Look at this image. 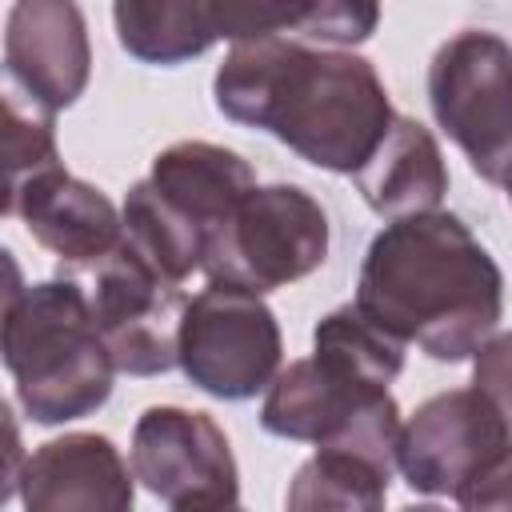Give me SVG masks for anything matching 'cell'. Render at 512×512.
Masks as SVG:
<instances>
[{
	"mask_svg": "<svg viewBox=\"0 0 512 512\" xmlns=\"http://www.w3.org/2000/svg\"><path fill=\"white\" fill-rule=\"evenodd\" d=\"M212 100L224 120L260 128L336 176H356L396 120L372 60L288 36L232 44L212 76Z\"/></svg>",
	"mask_w": 512,
	"mask_h": 512,
	"instance_id": "obj_1",
	"label": "cell"
},
{
	"mask_svg": "<svg viewBox=\"0 0 512 512\" xmlns=\"http://www.w3.org/2000/svg\"><path fill=\"white\" fill-rule=\"evenodd\" d=\"M356 304L428 360H468L504 316V276L456 212L388 220L356 276Z\"/></svg>",
	"mask_w": 512,
	"mask_h": 512,
	"instance_id": "obj_2",
	"label": "cell"
},
{
	"mask_svg": "<svg viewBox=\"0 0 512 512\" xmlns=\"http://www.w3.org/2000/svg\"><path fill=\"white\" fill-rule=\"evenodd\" d=\"M4 264L12 272L4 288V368L20 408L44 428L92 416L108 404L120 368L96 328L88 284L60 272L24 288L12 252H4Z\"/></svg>",
	"mask_w": 512,
	"mask_h": 512,
	"instance_id": "obj_3",
	"label": "cell"
},
{
	"mask_svg": "<svg viewBox=\"0 0 512 512\" xmlns=\"http://www.w3.org/2000/svg\"><path fill=\"white\" fill-rule=\"evenodd\" d=\"M256 188L252 164L212 140H176L152 156V172L124 196V240L168 280L184 284L212 232Z\"/></svg>",
	"mask_w": 512,
	"mask_h": 512,
	"instance_id": "obj_4",
	"label": "cell"
},
{
	"mask_svg": "<svg viewBox=\"0 0 512 512\" xmlns=\"http://www.w3.org/2000/svg\"><path fill=\"white\" fill-rule=\"evenodd\" d=\"M260 424L280 440L348 448L384 468H396V444L404 428L388 384L364 380L316 352L276 372L260 404Z\"/></svg>",
	"mask_w": 512,
	"mask_h": 512,
	"instance_id": "obj_5",
	"label": "cell"
},
{
	"mask_svg": "<svg viewBox=\"0 0 512 512\" xmlns=\"http://www.w3.org/2000/svg\"><path fill=\"white\" fill-rule=\"evenodd\" d=\"M328 244V212L308 188L256 184L212 232L200 272L264 296L312 276L328 260Z\"/></svg>",
	"mask_w": 512,
	"mask_h": 512,
	"instance_id": "obj_6",
	"label": "cell"
},
{
	"mask_svg": "<svg viewBox=\"0 0 512 512\" xmlns=\"http://www.w3.org/2000/svg\"><path fill=\"white\" fill-rule=\"evenodd\" d=\"M428 108L472 172L496 184L512 160V44L488 28L448 36L428 64Z\"/></svg>",
	"mask_w": 512,
	"mask_h": 512,
	"instance_id": "obj_7",
	"label": "cell"
},
{
	"mask_svg": "<svg viewBox=\"0 0 512 512\" xmlns=\"http://www.w3.org/2000/svg\"><path fill=\"white\" fill-rule=\"evenodd\" d=\"M284 360L276 312L260 292L208 280L180 320V372L192 388L216 400H252L264 392Z\"/></svg>",
	"mask_w": 512,
	"mask_h": 512,
	"instance_id": "obj_8",
	"label": "cell"
},
{
	"mask_svg": "<svg viewBox=\"0 0 512 512\" xmlns=\"http://www.w3.org/2000/svg\"><path fill=\"white\" fill-rule=\"evenodd\" d=\"M88 300L120 372L160 376L180 364V320L188 300L180 284L152 268L128 240L88 272Z\"/></svg>",
	"mask_w": 512,
	"mask_h": 512,
	"instance_id": "obj_9",
	"label": "cell"
},
{
	"mask_svg": "<svg viewBox=\"0 0 512 512\" xmlns=\"http://www.w3.org/2000/svg\"><path fill=\"white\" fill-rule=\"evenodd\" d=\"M132 472L168 508L240 504V468L224 428L196 408L152 404L132 424Z\"/></svg>",
	"mask_w": 512,
	"mask_h": 512,
	"instance_id": "obj_10",
	"label": "cell"
},
{
	"mask_svg": "<svg viewBox=\"0 0 512 512\" xmlns=\"http://www.w3.org/2000/svg\"><path fill=\"white\" fill-rule=\"evenodd\" d=\"M512 448L504 416L480 388L428 396L400 428L396 468L416 496H456Z\"/></svg>",
	"mask_w": 512,
	"mask_h": 512,
	"instance_id": "obj_11",
	"label": "cell"
},
{
	"mask_svg": "<svg viewBox=\"0 0 512 512\" xmlns=\"http://www.w3.org/2000/svg\"><path fill=\"white\" fill-rule=\"evenodd\" d=\"M4 72L28 104L52 116L72 108L92 76L84 8L76 0H16L4 24Z\"/></svg>",
	"mask_w": 512,
	"mask_h": 512,
	"instance_id": "obj_12",
	"label": "cell"
},
{
	"mask_svg": "<svg viewBox=\"0 0 512 512\" xmlns=\"http://www.w3.org/2000/svg\"><path fill=\"white\" fill-rule=\"evenodd\" d=\"M4 216H16L32 240L60 260L64 276H88L124 240V212L64 164L8 188Z\"/></svg>",
	"mask_w": 512,
	"mask_h": 512,
	"instance_id": "obj_13",
	"label": "cell"
},
{
	"mask_svg": "<svg viewBox=\"0 0 512 512\" xmlns=\"http://www.w3.org/2000/svg\"><path fill=\"white\" fill-rule=\"evenodd\" d=\"M136 472L100 432H64L44 440L20 468V500L28 512H128Z\"/></svg>",
	"mask_w": 512,
	"mask_h": 512,
	"instance_id": "obj_14",
	"label": "cell"
},
{
	"mask_svg": "<svg viewBox=\"0 0 512 512\" xmlns=\"http://www.w3.org/2000/svg\"><path fill=\"white\" fill-rule=\"evenodd\" d=\"M352 180L376 216L400 220L412 212L440 208V200L448 192V164H444L436 136L420 120L396 112L388 136L380 140L372 160Z\"/></svg>",
	"mask_w": 512,
	"mask_h": 512,
	"instance_id": "obj_15",
	"label": "cell"
},
{
	"mask_svg": "<svg viewBox=\"0 0 512 512\" xmlns=\"http://www.w3.org/2000/svg\"><path fill=\"white\" fill-rule=\"evenodd\" d=\"M120 48L156 68L204 56L220 40L216 0H112Z\"/></svg>",
	"mask_w": 512,
	"mask_h": 512,
	"instance_id": "obj_16",
	"label": "cell"
},
{
	"mask_svg": "<svg viewBox=\"0 0 512 512\" xmlns=\"http://www.w3.org/2000/svg\"><path fill=\"white\" fill-rule=\"evenodd\" d=\"M388 484H392V468L348 448H316V456H308L296 468L284 504L296 512H316V508L376 512L388 500Z\"/></svg>",
	"mask_w": 512,
	"mask_h": 512,
	"instance_id": "obj_17",
	"label": "cell"
},
{
	"mask_svg": "<svg viewBox=\"0 0 512 512\" xmlns=\"http://www.w3.org/2000/svg\"><path fill=\"white\" fill-rule=\"evenodd\" d=\"M312 352L376 384H392L404 372V340L384 332L356 300L332 308L312 328Z\"/></svg>",
	"mask_w": 512,
	"mask_h": 512,
	"instance_id": "obj_18",
	"label": "cell"
},
{
	"mask_svg": "<svg viewBox=\"0 0 512 512\" xmlns=\"http://www.w3.org/2000/svg\"><path fill=\"white\" fill-rule=\"evenodd\" d=\"M56 164H60V152H56L52 112L28 104L20 92H8L4 100V192Z\"/></svg>",
	"mask_w": 512,
	"mask_h": 512,
	"instance_id": "obj_19",
	"label": "cell"
},
{
	"mask_svg": "<svg viewBox=\"0 0 512 512\" xmlns=\"http://www.w3.org/2000/svg\"><path fill=\"white\" fill-rule=\"evenodd\" d=\"M312 0H216V20H220V40L248 44L264 36H284L304 28Z\"/></svg>",
	"mask_w": 512,
	"mask_h": 512,
	"instance_id": "obj_20",
	"label": "cell"
},
{
	"mask_svg": "<svg viewBox=\"0 0 512 512\" xmlns=\"http://www.w3.org/2000/svg\"><path fill=\"white\" fill-rule=\"evenodd\" d=\"M376 28H380V0H312L300 36L328 48H352L372 40Z\"/></svg>",
	"mask_w": 512,
	"mask_h": 512,
	"instance_id": "obj_21",
	"label": "cell"
},
{
	"mask_svg": "<svg viewBox=\"0 0 512 512\" xmlns=\"http://www.w3.org/2000/svg\"><path fill=\"white\" fill-rule=\"evenodd\" d=\"M472 388H480L512 432V332H492L472 352Z\"/></svg>",
	"mask_w": 512,
	"mask_h": 512,
	"instance_id": "obj_22",
	"label": "cell"
},
{
	"mask_svg": "<svg viewBox=\"0 0 512 512\" xmlns=\"http://www.w3.org/2000/svg\"><path fill=\"white\" fill-rule=\"evenodd\" d=\"M452 500L460 508H468V512H480V508H512V448L500 460H492L476 480H468Z\"/></svg>",
	"mask_w": 512,
	"mask_h": 512,
	"instance_id": "obj_23",
	"label": "cell"
},
{
	"mask_svg": "<svg viewBox=\"0 0 512 512\" xmlns=\"http://www.w3.org/2000/svg\"><path fill=\"white\" fill-rule=\"evenodd\" d=\"M0 416H4V424H8V468H4V488H0V500H12V496H16V484H20V468H24V460H20V436H16L12 408L4 404V408H0Z\"/></svg>",
	"mask_w": 512,
	"mask_h": 512,
	"instance_id": "obj_24",
	"label": "cell"
},
{
	"mask_svg": "<svg viewBox=\"0 0 512 512\" xmlns=\"http://www.w3.org/2000/svg\"><path fill=\"white\" fill-rule=\"evenodd\" d=\"M496 188H504V196H508V204H512V160L504 164V172H500V180H496Z\"/></svg>",
	"mask_w": 512,
	"mask_h": 512,
	"instance_id": "obj_25",
	"label": "cell"
}]
</instances>
